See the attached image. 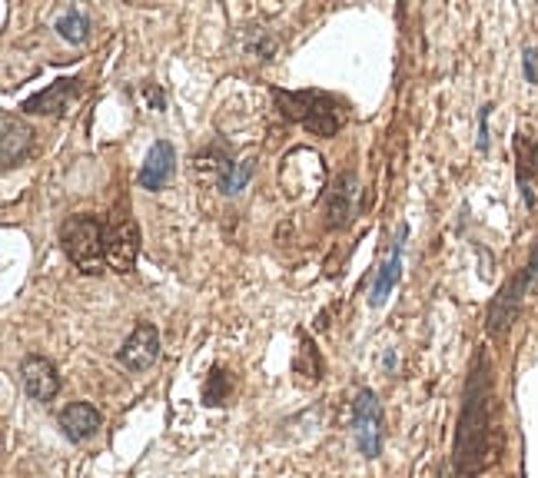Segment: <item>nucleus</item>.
<instances>
[{
  "label": "nucleus",
  "mask_w": 538,
  "mask_h": 478,
  "mask_svg": "<svg viewBox=\"0 0 538 478\" xmlns=\"http://www.w3.org/2000/svg\"><path fill=\"white\" fill-rule=\"evenodd\" d=\"M452 465L459 478L482 475L492 465V358L485 349L475 352L472 369H469Z\"/></svg>",
  "instance_id": "f257e3e1"
},
{
  "label": "nucleus",
  "mask_w": 538,
  "mask_h": 478,
  "mask_svg": "<svg viewBox=\"0 0 538 478\" xmlns=\"http://www.w3.org/2000/svg\"><path fill=\"white\" fill-rule=\"evenodd\" d=\"M273 100L286 120L306 127L312 137H336L346 123L343 103L322 90H280V87H273Z\"/></svg>",
  "instance_id": "f03ea898"
},
{
  "label": "nucleus",
  "mask_w": 538,
  "mask_h": 478,
  "mask_svg": "<svg viewBox=\"0 0 538 478\" xmlns=\"http://www.w3.org/2000/svg\"><path fill=\"white\" fill-rule=\"evenodd\" d=\"M60 243L70 263L80 273H100L107 263V236H103V220L90 216V213H77L64 223L60 230Z\"/></svg>",
  "instance_id": "7ed1b4c3"
},
{
  "label": "nucleus",
  "mask_w": 538,
  "mask_h": 478,
  "mask_svg": "<svg viewBox=\"0 0 538 478\" xmlns=\"http://www.w3.org/2000/svg\"><path fill=\"white\" fill-rule=\"evenodd\" d=\"M103 236H107V266L117 273H133L140 256V230L127 200L110 210L103 220Z\"/></svg>",
  "instance_id": "20e7f679"
},
{
  "label": "nucleus",
  "mask_w": 538,
  "mask_h": 478,
  "mask_svg": "<svg viewBox=\"0 0 538 478\" xmlns=\"http://www.w3.org/2000/svg\"><path fill=\"white\" fill-rule=\"evenodd\" d=\"M535 276H538V266H535V263H529V266L522 269L519 276H512L509 283L499 289V296H495L492 306H489V316H485V329H489V336H492V339H502L505 332L512 329V322L519 319L525 289H529V283Z\"/></svg>",
  "instance_id": "39448f33"
},
{
  "label": "nucleus",
  "mask_w": 538,
  "mask_h": 478,
  "mask_svg": "<svg viewBox=\"0 0 538 478\" xmlns=\"http://www.w3.org/2000/svg\"><path fill=\"white\" fill-rule=\"evenodd\" d=\"M356 445L363 452L365 459H379V452H383V435H385V412H383V402L375 396L373 389H363L356 396Z\"/></svg>",
  "instance_id": "423d86ee"
},
{
  "label": "nucleus",
  "mask_w": 538,
  "mask_h": 478,
  "mask_svg": "<svg viewBox=\"0 0 538 478\" xmlns=\"http://www.w3.org/2000/svg\"><path fill=\"white\" fill-rule=\"evenodd\" d=\"M156 358H160V329L153 322H137L123 342V349H120V362L130 372H146Z\"/></svg>",
  "instance_id": "0eeeda50"
},
{
  "label": "nucleus",
  "mask_w": 538,
  "mask_h": 478,
  "mask_svg": "<svg viewBox=\"0 0 538 478\" xmlns=\"http://www.w3.org/2000/svg\"><path fill=\"white\" fill-rule=\"evenodd\" d=\"M20 382L37 402H50L60 392V372L47 356H27L20 362Z\"/></svg>",
  "instance_id": "6e6552de"
},
{
  "label": "nucleus",
  "mask_w": 538,
  "mask_h": 478,
  "mask_svg": "<svg viewBox=\"0 0 538 478\" xmlns=\"http://www.w3.org/2000/svg\"><path fill=\"white\" fill-rule=\"evenodd\" d=\"M0 133H4V137H0L4 170H14V166H20L30 157V150H34V130H30L20 117H14V113H4V120H0Z\"/></svg>",
  "instance_id": "1a4fd4ad"
},
{
  "label": "nucleus",
  "mask_w": 538,
  "mask_h": 478,
  "mask_svg": "<svg viewBox=\"0 0 538 478\" xmlns=\"http://www.w3.org/2000/svg\"><path fill=\"white\" fill-rule=\"evenodd\" d=\"M80 93V80H54L47 90L34 93L27 100L20 103V110L30 113V117H60V113L70 107V100Z\"/></svg>",
  "instance_id": "9d476101"
},
{
  "label": "nucleus",
  "mask_w": 538,
  "mask_h": 478,
  "mask_svg": "<svg viewBox=\"0 0 538 478\" xmlns=\"http://www.w3.org/2000/svg\"><path fill=\"white\" fill-rule=\"evenodd\" d=\"M174 170H176V147L170 140H156L153 147H150V153H146L143 166H140L137 183L143 190H164L170 183Z\"/></svg>",
  "instance_id": "9b49d317"
},
{
  "label": "nucleus",
  "mask_w": 538,
  "mask_h": 478,
  "mask_svg": "<svg viewBox=\"0 0 538 478\" xmlns=\"http://www.w3.org/2000/svg\"><path fill=\"white\" fill-rule=\"evenodd\" d=\"M57 425H60V432L70 442H87L100 432L103 415L97 412L90 402H73V405H67V409H60Z\"/></svg>",
  "instance_id": "f8f14e48"
},
{
  "label": "nucleus",
  "mask_w": 538,
  "mask_h": 478,
  "mask_svg": "<svg viewBox=\"0 0 538 478\" xmlns=\"http://www.w3.org/2000/svg\"><path fill=\"white\" fill-rule=\"evenodd\" d=\"M402 243H406V226H402L399 236H396V243H393V256L385 259L383 269H379V276H375L373 296H369V303H373V306H383L385 299H389V293H393L396 279H399V266H402Z\"/></svg>",
  "instance_id": "ddd939ff"
},
{
  "label": "nucleus",
  "mask_w": 538,
  "mask_h": 478,
  "mask_svg": "<svg viewBox=\"0 0 538 478\" xmlns=\"http://www.w3.org/2000/svg\"><path fill=\"white\" fill-rule=\"evenodd\" d=\"M353 193H356V176L346 173L343 180H339V186L329 193V226H336V230H343L349 223V216H353Z\"/></svg>",
  "instance_id": "4468645a"
},
{
  "label": "nucleus",
  "mask_w": 538,
  "mask_h": 478,
  "mask_svg": "<svg viewBox=\"0 0 538 478\" xmlns=\"http://www.w3.org/2000/svg\"><path fill=\"white\" fill-rule=\"evenodd\" d=\"M515 157H519V186L522 193H525V203L532 206V180L538 176V150L532 147V140L525 133L515 137Z\"/></svg>",
  "instance_id": "2eb2a0df"
},
{
  "label": "nucleus",
  "mask_w": 538,
  "mask_h": 478,
  "mask_svg": "<svg viewBox=\"0 0 538 478\" xmlns=\"http://www.w3.org/2000/svg\"><path fill=\"white\" fill-rule=\"evenodd\" d=\"M54 30L67 40V44H83V40L90 37V20H87V14H83V10L70 7V10H64V14L57 17Z\"/></svg>",
  "instance_id": "dca6fc26"
},
{
  "label": "nucleus",
  "mask_w": 538,
  "mask_h": 478,
  "mask_svg": "<svg viewBox=\"0 0 538 478\" xmlns=\"http://www.w3.org/2000/svg\"><path fill=\"white\" fill-rule=\"evenodd\" d=\"M253 173H256V160L253 157H243V160H237V163L229 166V173L219 180V190L227 196H237V193H243L247 190V183L253 180Z\"/></svg>",
  "instance_id": "f3484780"
},
{
  "label": "nucleus",
  "mask_w": 538,
  "mask_h": 478,
  "mask_svg": "<svg viewBox=\"0 0 538 478\" xmlns=\"http://www.w3.org/2000/svg\"><path fill=\"white\" fill-rule=\"evenodd\" d=\"M296 372H300V376H306L310 382H320V379H322V358H320V349H316V342H312V339H302L300 342Z\"/></svg>",
  "instance_id": "a211bd4d"
},
{
  "label": "nucleus",
  "mask_w": 538,
  "mask_h": 478,
  "mask_svg": "<svg viewBox=\"0 0 538 478\" xmlns=\"http://www.w3.org/2000/svg\"><path fill=\"white\" fill-rule=\"evenodd\" d=\"M229 399V376L223 372V366H213L206 376V389H203V402L206 405H223Z\"/></svg>",
  "instance_id": "6ab92c4d"
},
{
  "label": "nucleus",
  "mask_w": 538,
  "mask_h": 478,
  "mask_svg": "<svg viewBox=\"0 0 538 478\" xmlns=\"http://www.w3.org/2000/svg\"><path fill=\"white\" fill-rule=\"evenodd\" d=\"M525 74H529V80H532V83L538 80V67H535V50H525Z\"/></svg>",
  "instance_id": "aec40b11"
}]
</instances>
